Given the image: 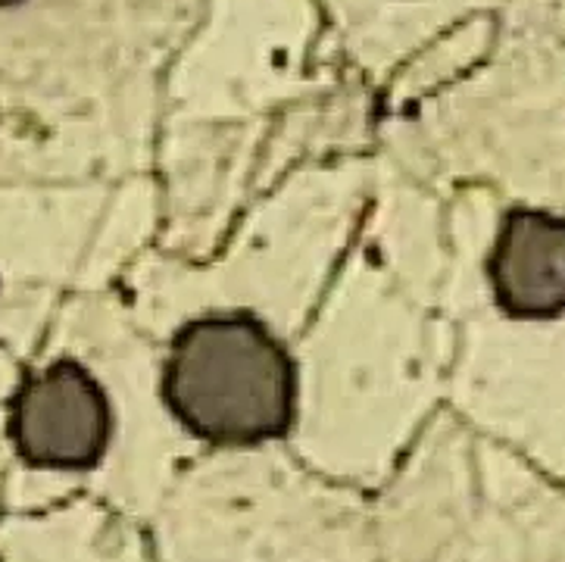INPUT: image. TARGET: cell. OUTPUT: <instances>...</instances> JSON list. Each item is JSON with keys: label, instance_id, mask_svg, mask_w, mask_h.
I'll return each instance as SVG.
<instances>
[{"label": "cell", "instance_id": "obj_1", "mask_svg": "<svg viewBox=\"0 0 565 562\" xmlns=\"http://www.w3.org/2000/svg\"><path fill=\"white\" fill-rule=\"evenodd\" d=\"M163 397L191 435L235 447L263 444L291 428L297 372L259 319L203 316L169 347Z\"/></svg>", "mask_w": 565, "mask_h": 562}, {"label": "cell", "instance_id": "obj_2", "mask_svg": "<svg viewBox=\"0 0 565 562\" xmlns=\"http://www.w3.org/2000/svg\"><path fill=\"white\" fill-rule=\"evenodd\" d=\"M17 454L44 469H92L110 444L113 413L85 365L56 360L25 381L10 403Z\"/></svg>", "mask_w": 565, "mask_h": 562}, {"label": "cell", "instance_id": "obj_4", "mask_svg": "<svg viewBox=\"0 0 565 562\" xmlns=\"http://www.w3.org/2000/svg\"><path fill=\"white\" fill-rule=\"evenodd\" d=\"M3 3H17V0H0V7H3Z\"/></svg>", "mask_w": 565, "mask_h": 562}, {"label": "cell", "instance_id": "obj_3", "mask_svg": "<svg viewBox=\"0 0 565 562\" xmlns=\"http://www.w3.org/2000/svg\"><path fill=\"white\" fill-rule=\"evenodd\" d=\"M497 307L512 319H553L565 312V216L510 210L488 259Z\"/></svg>", "mask_w": 565, "mask_h": 562}]
</instances>
